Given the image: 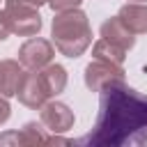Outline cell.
Returning a JSON list of instances; mask_svg holds the SVG:
<instances>
[{
    "label": "cell",
    "instance_id": "obj_17",
    "mask_svg": "<svg viewBox=\"0 0 147 147\" xmlns=\"http://www.w3.org/2000/svg\"><path fill=\"white\" fill-rule=\"evenodd\" d=\"M25 2H28V5H32V7H37V9H39V7H41V5H46V2H48V0H25Z\"/></svg>",
    "mask_w": 147,
    "mask_h": 147
},
{
    "label": "cell",
    "instance_id": "obj_11",
    "mask_svg": "<svg viewBox=\"0 0 147 147\" xmlns=\"http://www.w3.org/2000/svg\"><path fill=\"white\" fill-rule=\"evenodd\" d=\"M37 74H39V80H41L48 99L64 92V87H67V69H64L62 64L51 62V64H46L44 69H39Z\"/></svg>",
    "mask_w": 147,
    "mask_h": 147
},
{
    "label": "cell",
    "instance_id": "obj_1",
    "mask_svg": "<svg viewBox=\"0 0 147 147\" xmlns=\"http://www.w3.org/2000/svg\"><path fill=\"white\" fill-rule=\"evenodd\" d=\"M99 94L96 122L76 142L85 147L147 145V94L129 87L124 80L108 83Z\"/></svg>",
    "mask_w": 147,
    "mask_h": 147
},
{
    "label": "cell",
    "instance_id": "obj_6",
    "mask_svg": "<svg viewBox=\"0 0 147 147\" xmlns=\"http://www.w3.org/2000/svg\"><path fill=\"white\" fill-rule=\"evenodd\" d=\"M113 80H124L122 64H113V62H106V60H92L85 67V85H87V90L101 92Z\"/></svg>",
    "mask_w": 147,
    "mask_h": 147
},
{
    "label": "cell",
    "instance_id": "obj_13",
    "mask_svg": "<svg viewBox=\"0 0 147 147\" xmlns=\"http://www.w3.org/2000/svg\"><path fill=\"white\" fill-rule=\"evenodd\" d=\"M92 57H94V60H106V62H113V64H122L124 57H126V51L108 44L106 39H99V41H94V46H92Z\"/></svg>",
    "mask_w": 147,
    "mask_h": 147
},
{
    "label": "cell",
    "instance_id": "obj_5",
    "mask_svg": "<svg viewBox=\"0 0 147 147\" xmlns=\"http://www.w3.org/2000/svg\"><path fill=\"white\" fill-rule=\"evenodd\" d=\"M39 122L51 133H67L74 126L76 117H74V110L67 103H62V101H46L39 108Z\"/></svg>",
    "mask_w": 147,
    "mask_h": 147
},
{
    "label": "cell",
    "instance_id": "obj_3",
    "mask_svg": "<svg viewBox=\"0 0 147 147\" xmlns=\"http://www.w3.org/2000/svg\"><path fill=\"white\" fill-rule=\"evenodd\" d=\"M5 23L9 32L21 37H34L41 30V16L37 7L28 5L25 0H5Z\"/></svg>",
    "mask_w": 147,
    "mask_h": 147
},
{
    "label": "cell",
    "instance_id": "obj_16",
    "mask_svg": "<svg viewBox=\"0 0 147 147\" xmlns=\"http://www.w3.org/2000/svg\"><path fill=\"white\" fill-rule=\"evenodd\" d=\"M9 37V28H7V23H5V14L0 11V41H5Z\"/></svg>",
    "mask_w": 147,
    "mask_h": 147
},
{
    "label": "cell",
    "instance_id": "obj_9",
    "mask_svg": "<svg viewBox=\"0 0 147 147\" xmlns=\"http://www.w3.org/2000/svg\"><path fill=\"white\" fill-rule=\"evenodd\" d=\"M119 23L133 34H147V5L142 2H126L117 11Z\"/></svg>",
    "mask_w": 147,
    "mask_h": 147
},
{
    "label": "cell",
    "instance_id": "obj_2",
    "mask_svg": "<svg viewBox=\"0 0 147 147\" xmlns=\"http://www.w3.org/2000/svg\"><path fill=\"white\" fill-rule=\"evenodd\" d=\"M51 34L55 48L67 57H80L92 44V28L87 14L76 9L57 11L51 23Z\"/></svg>",
    "mask_w": 147,
    "mask_h": 147
},
{
    "label": "cell",
    "instance_id": "obj_12",
    "mask_svg": "<svg viewBox=\"0 0 147 147\" xmlns=\"http://www.w3.org/2000/svg\"><path fill=\"white\" fill-rule=\"evenodd\" d=\"M23 64L16 60H0V94L2 96H16V87L23 78Z\"/></svg>",
    "mask_w": 147,
    "mask_h": 147
},
{
    "label": "cell",
    "instance_id": "obj_7",
    "mask_svg": "<svg viewBox=\"0 0 147 147\" xmlns=\"http://www.w3.org/2000/svg\"><path fill=\"white\" fill-rule=\"evenodd\" d=\"M51 136L41 122H25L21 131H7L0 136V145H21V147H37L48 145Z\"/></svg>",
    "mask_w": 147,
    "mask_h": 147
},
{
    "label": "cell",
    "instance_id": "obj_14",
    "mask_svg": "<svg viewBox=\"0 0 147 147\" xmlns=\"http://www.w3.org/2000/svg\"><path fill=\"white\" fill-rule=\"evenodd\" d=\"M83 0H48L53 11H67V9H76Z\"/></svg>",
    "mask_w": 147,
    "mask_h": 147
},
{
    "label": "cell",
    "instance_id": "obj_18",
    "mask_svg": "<svg viewBox=\"0 0 147 147\" xmlns=\"http://www.w3.org/2000/svg\"><path fill=\"white\" fill-rule=\"evenodd\" d=\"M131 2H147V0H131Z\"/></svg>",
    "mask_w": 147,
    "mask_h": 147
},
{
    "label": "cell",
    "instance_id": "obj_15",
    "mask_svg": "<svg viewBox=\"0 0 147 147\" xmlns=\"http://www.w3.org/2000/svg\"><path fill=\"white\" fill-rule=\"evenodd\" d=\"M9 115H11V108H9V101H7V96H2L0 94V126L9 119Z\"/></svg>",
    "mask_w": 147,
    "mask_h": 147
},
{
    "label": "cell",
    "instance_id": "obj_8",
    "mask_svg": "<svg viewBox=\"0 0 147 147\" xmlns=\"http://www.w3.org/2000/svg\"><path fill=\"white\" fill-rule=\"evenodd\" d=\"M16 96L28 108H41L48 101V94H46L37 71H28V69L23 71V78H21V83L16 87Z\"/></svg>",
    "mask_w": 147,
    "mask_h": 147
},
{
    "label": "cell",
    "instance_id": "obj_10",
    "mask_svg": "<svg viewBox=\"0 0 147 147\" xmlns=\"http://www.w3.org/2000/svg\"><path fill=\"white\" fill-rule=\"evenodd\" d=\"M101 39H106L108 44H113V46H117V48H122L126 53L136 46V34L129 32L119 23L117 16H113V18H108V21L101 23Z\"/></svg>",
    "mask_w": 147,
    "mask_h": 147
},
{
    "label": "cell",
    "instance_id": "obj_4",
    "mask_svg": "<svg viewBox=\"0 0 147 147\" xmlns=\"http://www.w3.org/2000/svg\"><path fill=\"white\" fill-rule=\"evenodd\" d=\"M55 57V46L48 39L41 37H30L21 48H18V62L28 71H39L46 64H51Z\"/></svg>",
    "mask_w": 147,
    "mask_h": 147
}]
</instances>
